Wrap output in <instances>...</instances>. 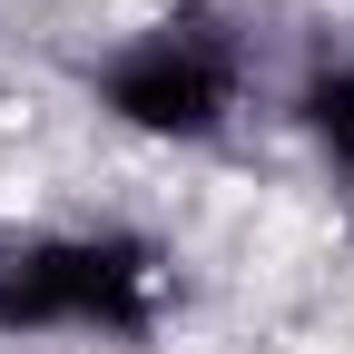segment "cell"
<instances>
[{
	"mask_svg": "<svg viewBox=\"0 0 354 354\" xmlns=\"http://www.w3.org/2000/svg\"><path fill=\"white\" fill-rule=\"evenodd\" d=\"M167 256L128 227H79L0 256V335H148Z\"/></svg>",
	"mask_w": 354,
	"mask_h": 354,
	"instance_id": "1",
	"label": "cell"
},
{
	"mask_svg": "<svg viewBox=\"0 0 354 354\" xmlns=\"http://www.w3.org/2000/svg\"><path fill=\"white\" fill-rule=\"evenodd\" d=\"M236 88H246V50L207 10H167L158 30L118 39L99 59V109L118 128H138V138H167V148L216 138L236 118Z\"/></svg>",
	"mask_w": 354,
	"mask_h": 354,
	"instance_id": "2",
	"label": "cell"
},
{
	"mask_svg": "<svg viewBox=\"0 0 354 354\" xmlns=\"http://www.w3.org/2000/svg\"><path fill=\"white\" fill-rule=\"evenodd\" d=\"M295 118H305V138H315V158L335 177H354V69H315L295 88Z\"/></svg>",
	"mask_w": 354,
	"mask_h": 354,
	"instance_id": "3",
	"label": "cell"
}]
</instances>
